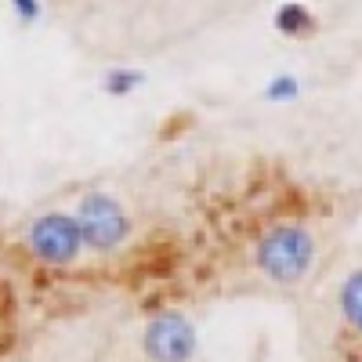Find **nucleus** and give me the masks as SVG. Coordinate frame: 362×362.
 I'll use <instances>...</instances> for the list:
<instances>
[{
    "label": "nucleus",
    "mask_w": 362,
    "mask_h": 362,
    "mask_svg": "<svg viewBox=\"0 0 362 362\" xmlns=\"http://www.w3.org/2000/svg\"><path fill=\"white\" fill-rule=\"evenodd\" d=\"M329 344L341 362H362V264L341 268L329 283Z\"/></svg>",
    "instance_id": "7ed1b4c3"
},
{
    "label": "nucleus",
    "mask_w": 362,
    "mask_h": 362,
    "mask_svg": "<svg viewBox=\"0 0 362 362\" xmlns=\"http://www.w3.org/2000/svg\"><path fill=\"white\" fill-rule=\"evenodd\" d=\"M141 83V73L138 69H124V66H116L105 73V90L109 95H131V90Z\"/></svg>",
    "instance_id": "0eeeda50"
},
{
    "label": "nucleus",
    "mask_w": 362,
    "mask_h": 362,
    "mask_svg": "<svg viewBox=\"0 0 362 362\" xmlns=\"http://www.w3.org/2000/svg\"><path fill=\"white\" fill-rule=\"evenodd\" d=\"M319 257H322L319 232L305 221H290V218L261 228L250 247L254 276L264 286L283 290V293L308 286L319 276Z\"/></svg>",
    "instance_id": "f257e3e1"
},
{
    "label": "nucleus",
    "mask_w": 362,
    "mask_h": 362,
    "mask_svg": "<svg viewBox=\"0 0 362 362\" xmlns=\"http://www.w3.org/2000/svg\"><path fill=\"white\" fill-rule=\"evenodd\" d=\"M138 348L145 362H196L199 358V326L181 308H160L141 322Z\"/></svg>",
    "instance_id": "39448f33"
},
{
    "label": "nucleus",
    "mask_w": 362,
    "mask_h": 362,
    "mask_svg": "<svg viewBox=\"0 0 362 362\" xmlns=\"http://www.w3.org/2000/svg\"><path fill=\"white\" fill-rule=\"evenodd\" d=\"M11 4H15V15H18L22 22H33V18L40 15V4H37V0H11Z\"/></svg>",
    "instance_id": "1a4fd4ad"
},
{
    "label": "nucleus",
    "mask_w": 362,
    "mask_h": 362,
    "mask_svg": "<svg viewBox=\"0 0 362 362\" xmlns=\"http://www.w3.org/2000/svg\"><path fill=\"white\" fill-rule=\"evenodd\" d=\"M25 250L37 264L66 272L73 264H80V257L87 254L83 232L73 210H44L33 221L25 225Z\"/></svg>",
    "instance_id": "20e7f679"
},
{
    "label": "nucleus",
    "mask_w": 362,
    "mask_h": 362,
    "mask_svg": "<svg viewBox=\"0 0 362 362\" xmlns=\"http://www.w3.org/2000/svg\"><path fill=\"white\" fill-rule=\"evenodd\" d=\"M73 214L80 221L87 254H95V257H116L134 235V221L127 214V206L112 192H102V189L83 192Z\"/></svg>",
    "instance_id": "f03ea898"
},
{
    "label": "nucleus",
    "mask_w": 362,
    "mask_h": 362,
    "mask_svg": "<svg viewBox=\"0 0 362 362\" xmlns=\"http://www.w3.org/2000/svg\"><path fill=\"white\" fill-rule=\"evenodd\" d=\"M264 95H268V98H276V102L293 98V95H297V80H293V76H276V80L264 87Z\"/></svg>",
    "instance_id": "6e6552de"
},
{
    "label": "nucleus",
    "mask_w": 362,
    "mask_h": 362,
    "mask_svg": "<svg viewBox=\"0 0 362 362\" xmlns=\"http://www.w3.org/2000/svg\"><path fill=\"white\" fill-rule=\"evenodd\" d=\"M276 29L283 37H308L315 29V15L305 4H283L276 11Z\"/></svg>",
    "instance_id": "423d86ee"
}]
</instances>
